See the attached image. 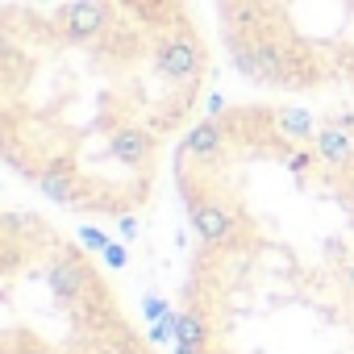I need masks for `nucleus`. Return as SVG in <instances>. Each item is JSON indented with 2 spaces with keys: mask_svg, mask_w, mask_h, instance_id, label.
<instances>
[{
  "mask_svg": "<svg viewBox=\"0 0 354 354\" xmlns=\"http://www.w3.org/2000/svg\"><path fill=\"white\" fill-rule=\"evenodd\" d=\"M238 80L354 133V0H213Z\"/></svg>",
  "mask_w": 354,
  "mask_h": 354,
  "instance_id": "obj_4",
  "label": "nucleus"
},
{
  "mask_svg": "<svg viewBox=\"0 0 354 354\" xmlns=\"http://www.w3.org/2000/svg\"><path fill=\"white\" fill-rule=\"evenodd\" d=\"M313 113V109H308ZM317 125V146H321V171L325 184L333 188V196L342 201V209L354 217V133H346L342 125L325 121L321 113H313Z\"/></svg>",
  "mask_w": 354,
  "mask_h": 354,
  "instance_id": "obj_5",
  "label": "nucleus"
},
{
  "mask_svg": "<svg viewBox=\"0 0 354 354\" xmlns=\"http://www.w3.org/2000/svg\"><path fill=\"white\" fill-rule=\"evenodd\" d=\"M209 88L213 42L196 0L0 9V158L63 213H146Z\"/></svg>",
  "mask_w": 354,
  "mask_h": 354,
  "instance_id": "obj_2",
  "label": "nucleus"
},
{
  "mask_svg": "<svg viewBox=\"0 0 354 354\" xmlns=\"http://www.w3.org/2000/svg\"><path fill=\"white\" fill-rule=\"evenodd\" d=\"M0 354H162L100 259L38 209L0 213Z\"/></svg>",
  "mask_w": 354,
  "mask_h": 354,
  "instance_id": "obj_3",
  "label": "nucleus"
},
{
  "mask_svg": "<svg viewBox=\"0 0 354 354\" xmlns=\"http://www.w3.org/2000/svg\"><path fill=\"white\" fill-rule=\"evenodd\" d=\"M192 230L171 354H354V217L292 100H234L175 146Z\"/></svg>",
  "mask_w": 354,
  "mask_h": 354,
  "instance_id": "obj_1",
  "label": "nucleus"
}]
</instances>
